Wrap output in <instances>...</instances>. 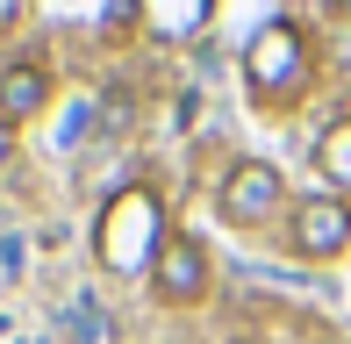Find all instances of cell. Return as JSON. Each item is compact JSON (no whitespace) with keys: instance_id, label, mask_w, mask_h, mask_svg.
<instances>
[{"instance_id":"cell-2","label":"cell","mask_w":351,"mask_h":344,"mask_svg":"<svg viewBox=\"0 0 351 344\" xmlns=\"http://www.w3.org/2000/svg\"><path fill=\"white\" fill-rule=\"evenodd\" d=\"M301 65H308V51H301L294 22H265L258 36L244 43V79L258 86V93H287V86L301 79Z\"/></svg>"},{"instance_id":"cell-9","label":"cell","mask_w":351,"mask_h":344,"mask_svg":"<svg viewBox=\"0 0 351 344\" xmlns=\"http://www.w3.org/2000/svg\"><path fill=\"white\" fill-rule=\"evenodd\" d=\"M101 122H108V130H122V122H130V93H122V86L101 101Z\"/></svg>"},{"instance_id":"cell-7","label":"cell","mask_w":351,"mask_h":344,"mask_svg":"<svg viewBox=\"0 0 351 344\" xmlns=\"http://www.w3.org/2000/svg\"><path fill=\"white\" fill-rule=\"evenodd\" d=\"M201 14H208V0H143V22L158 36H186V29H201Z\"/></svg>"},{"instance_id":"cell-8","label":"cell","mask_w":351,"mask_h":344,"mask_svg":"<svg viewBox=\"0 0 351 344\" xmlns=\"http://www.w3.org/2000/svg\"><path fill=\"white\" fill-rule=\"evenodd\" d=\"M315 165H323V180L351 186V122H330L323 144H315Z\"/></svg>"},{"instance_id":"cell-4","label":"cell","mask_w":351,"mask_h":344,"mask_svg":"<svg viewBox=\"0 0 351 344\" xmlns=\"http://www.w3.org/2000/svg\"><path fill=\"white\" fill-rule=\"evenodd\" d=\"M344 244H351V201H337V194L294 201V251L301 258H337Z\"/></svg>"},{"instance_id":"cell-12","label":"cell","mask_w":351,"mask_h":344,"mask_svg":"<svg viewBox=\"0 0 351 344\" xmlns=\"http://www.w3.org/2000/svg\"><path fill=\"white\" fill-rule=\"evenodd\" d=\"M0 158H8V122H0Z\"/></svg>"},{"instance_id":"cell-10","label":"cell","mask_w":351,"mask_h":344,"mask_svg":"<svg viewBox=\"0 0 351 344\" xmlns=\"http://www.w3.org/2000/svg\"><path fill=\"white\" fill-rule=\"evenodd\" d=\"M130 14H143V0H108V22H130Z\"/></svg>"},{"instance_id":"cell-6","label":"cell","mask_w":351,"mask_h":344,"mask_svg":"<svg viewBox=\"0 0 351 344\" xmlns=\"http://www.w3.org/2000/svg\"><path fill=\"white\" fill-rule=\"evenodd\" d=\"M43 101H51L43 65H8V72H0V122H29Z\"/></svg>"},{"instance_id":"cell-11","label":"cell","mask_w":351,"mask_h":344,"mask_svg":"<svg viewBox=\"0 0 351 344\" xmlns=\"http://www.w3.org/2000/svg\"><path fill=\"white\" fill-rule=\"evenodd\" d=\"M14 22H22V0H0V36H8Z\"/></svg>"},{"instance_id":"cell-5","label":"cell","mask_w":351,"mask_h":344,"mask_svg":"<svg viewBox=\"0 0 351 344\" xmlns=\"http://www.w3.org/2000/svg\"><path fill=\"white\" fill-rule=\"evenodd\" d=\"M151 287H158V302H201V287H208V251H201L194 237H165V251L151 265Z\"/></svg>"},{"instance_id":"cell-3","label":"cell","mask_w":351,"mask_h":344,"mask_svg":"<svg viewBox=\"0 0 351 344\" xmlns=\"http://www.w3.org/2000/svg\"><path fill=\"white\" fill-rule=\"evenodd\" d=\"M287 201V186H280V172L265 165V158H244V165H230V180H222V215H230L237 230H258L265 215H273Z\"/></svg>"},{"instance_id":"cell-1","label":"cell","mask_w":351,"mask_h":344,"mask_svg":"<svg viewBox=\"0 0 351 344\" xmlns=\"http://www.w3.org/2000/svg\"><path fill=\"white\" fill-rule=\"evenodd\" d=\"M93 251H101L108 273H151V265H158V251H165V215H158L151 186H122V194L101 208Z\"/></svg>"}]
</instances>
